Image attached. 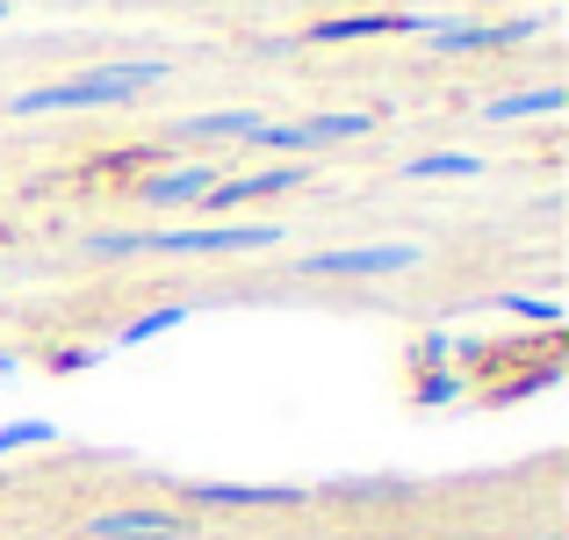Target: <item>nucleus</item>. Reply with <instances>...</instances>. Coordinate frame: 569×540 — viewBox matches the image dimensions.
Returning a JSON list of instances; mask_svg holds the SVG:
<instances>
[{"instance_id":"nucleus-14","label":"nucleus","mask_w":569,"mask_h":540,"mask_svg":"<svg viewBox=\"0 0 569 540\" xmlns=\"http://www.w3.org/2000/svg\"><path fill=\"white\" fill-rule=\"evenodd\" d=\"M188 318V310L181 303H167V310H152V318H138V324H123V347H138V339H159V332H167V324H181Z\"/></svg>"},{"instance_id":"nucleus-9","label":"nucleus","mask_w":569,"mask_h":540,"mask_svg":"<svg viewBox=\"0 0 569 540\" xmlns=\"http://www.w3.org/2000/svg\"><path fill=\"white\" fill-rule=\"evenodd\" d=\"M252 130H260L252 109H223V116H188L181 138H223V144H231V138H252Z\"/></svg>"},{"instance_id":"nucleus-5","label":"nucleus","mask_w":569,"mask_h":540,"mask_svg":"<svg viewBox=\"0 0 569 540\" xmlns=\"http://www.w3.org/2000/svg\"><path fill=\"white\" fill-rule=\"evenodd\" d=\"M411 29H426L418 14H339V22H310L303 37L310 43H353V37H411Z\"/></svg>"},{"instance_id":"nucleus-1","label":"nucleus","mask_w":569,"mask_h":540,"mask_svg":"<svg viewBox=\"0 0 569 540\" xmlns=\"http://www.w3.org/2000/svg\"><path fill=\"white\" fill-rule=\"evenodd\" d=\"M267 246H281V223H194V231H101V238H87L94 260H138V252L209 260V252H267Z\"/></svg>"},{"instance_id":"nucleus-2","label":"nucleus","mask_w":569,"mask_h":540,"mask_svg":"<svg viewBox=\"0 0 569 540\" xmlns=\"http://www.w3.org/2000/svg\"><path fill=\"white\" fill-rule=\"evenodd\" d=\"M167 80V66L159 58H130V66H94L80 72V80H51V87H29V94H14V116H66V109H109V101H130L144 94V87Z\"/></svg>"},{"instance_id":"nucleus-16","label":"nucleus","mask_w":569,"mask_h":540,"mask_svg":"<svg viewBox=\"0 0 569 540\" xmlns=\"http://www.w3.org/2000/svg\"><path fill=\"white\" fill-rule=\"evenodd\" d=\"M0 22H8V0H0Z\"/></svg>"},{"instance_id":"nucleus-7","label":"nucleus","mask_w":569,"mask_h":540,"mask_svg":"<svg viewBox=\"0 0 569 540\" xmlns=\"http://www.w3.org/2000/svg\"><path fill=\"white\" fill-rule=\"evenodd\" d=\"M209 188H217V173H209V167H181V173H159V180H144V202H152V209H188V202H202V194Z\"/></svg>"},{"instance_id":"nucleus-4","label":"nucleus","mask_w":569,"mask_h":540,"mask_svg":"<svg viewBox=\"0 0 569 540\" xmlns=\"http://www.w3.org/2000/svg\"><path fill=\"white\" fill-rule=\"evenodd\" d=\"M303 180V167H267V173H238V180H217V188L202 194V209H238V202H260V194H281V188H296Z\"/></svg>"},{"instance_id":"nucleus-13","label":"nucleus","mask_w":569,"mask_h":540,"mask_svg":"<svg viewBox=\"0 0 569 540\" xmlns=\"http://www.w3.org/2000/svg\"><path fill=\"white\" fill-rule=\"evenodd\" d=\"M202 504H281L289 490H238V483H217V490H194Z\"/></svg>"},{"instance_id":"nucleus-6","label":"nucleus","mask_w":569,"mask_h":540,"mask_svg":"<svg viewBox=\"0 0 569 540\" xmlns=\"http://www.w3.org/2000/svg\"><path fill=\"white\" fill-rule=\"evenodd\" d=\"M87 533L94 540H181L188 519H173V512H101Z\"/></svg>"},{"instance_id":"nucleus-15","label":"nucleus","mask_w":569,"mask_h":540,"mask_svg":"<svg viewBox=\"0 0 569 540\" xmlns=\"http://www.w3.org/2000/svg\"><path fill=\"white\" fill-rule=\"evenodd\" d=\"M37 440H51V426H8L0 432V454H8V447H37Z\"/></svg>"},{"instance_id":"nucleus-10","label":"nucleus","mask_w":569,"mask_h":540,"mask_svg":"<svg viewBox=\"0 0 569 540\" xmlns=\"http://www.w3.org/2000/svg\"><path fill=\"white\" fill-rule=\"evenodd\" d=\"M368 130V116H310V123H296V138H303V152L310 144H347V138H361Z\"/></svg>"},{"instance_id":"nucleus-3","label":"nucleus","mask_w":569,"mask_h":540,"mask_svg":"<svg viewBox=\"0 0 569 540\" xmlns=\"http://www.w3.org/2000/svg\"><path fill=\"white\" fill-rule=\"evenodd\" d=\"M418 267V246H347V252H310L289 274H325V281H353V274H403Z\"/></svg>"},{"instance_id":"nucleus-12","label":"nucleus","mask_w":569,"mask_h":540,"mask_svg":"<svg viewBox=\"0 0 569 540\" xmlns=\"http://www.w3.org/2000/svg\"><path fill=\"white\" fill-rule=\"evenodd\" d=\"M556 109H562V87H533V94L490 101V116H498V123H512V116H556Z\"/></svg>"},{"instance_id":"nucleus-8","label":"nucleus","mask_w":569,"mask_h":540,"mask_svg":"<svg viewBox=\"0 0 569 540\" xmlns=\"http://www.w3.org/2000/svg\"><path fill=\"white\" fill-rule=\"evenodd\" d=\"M519 37H533V22H498V29L440 22V29H432V43H440V51H483V43H519Z\"/></svg>"},{"instance_id":"nucleus-11","label":"nucleus","mask_w":569,"mask_h":540,"mask_svg":"<svg viewBox=\"0 0 569 540\" xmlns=\"http://www.w3.org/2000/svg\"><path fill=\"white\" fill-rule=\"evenodd\" d=\"M476 167H483V159H476V152H426V159H403V180H447V173H476Z\"/></svg>"}]
</instances>
